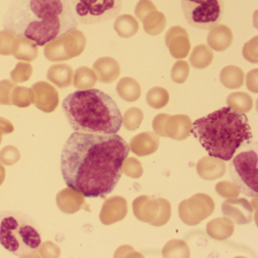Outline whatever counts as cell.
Segmentation results:
<instances>
[{"instance_id":"cell-1","label":"cell","mask_w":258,"mask_h":258,"mask_svg":"<svg viewBox=\"0 0 258 258\" xmlns=\"http://www.w3.org/2000/svg\"><path fill=\"white\" fill-rule=\"evenodd\" d=\"M129 152L117 134L74 132L61 149V176L69 188L84 197H105L118 183Z\"/></svg>"},{"instance_id":"cell-2","label":"cell","mask_w":258,"mask_h":258,"mask_svg":"<svg viewBox=\"0 0 258 258\" xmlns=\"http://www.w3.org/2000/svg\"><path fill=\"white\" fill-rule=\"evenodd\" d=\"M78 22L69 0H13L4 18V28L37 46L76 29Z\"/></svg>"},{"instance_id":"cell-3","label":"cell","mask_w":258,"mask_h":258,"mask_svg":"<svg viewBox=\"0 0 258 258\" xmlns=\"http://www.w3.org/2000/svg\"><path fill=\"white\" fill-rule=\"evenodd\" d=\"M191 133L210 156L230 161L253 138L245 114L223 107L192 123Z\"/></svg>"},{"instance_id":"cell-4","label":"cell","mask_w":258,"mask_h":258,"mask_svg":"<svg viewBox=\"0 0 258 258\" xmlns=\"http://www.w3.org/2000/svg\"><path fill=\"white\" fill-rule=\"evenodd\" d=\"M61 106L75 132L117 134L123 123L116 102L111 96L96 89L78 90L68 95Z\"/></svg>"},{"instance_id":"cell-5","label":"cell","mask_w":258,"mask_h":258,"mask_svg":"<svg viewBox=\"0 0 258 258\" xmlns=\"http://www.w3.org/2000/svg\"><path fill=\"white\" fill-rule=\"evenodd\" d=\"M42 233L32 217L22 211H0V245L19 257L35 253L42 245Z\"/></svg>"},{"instance_id":"cell-6","label":"cell","mask_w":258,"mask_h":258,"mask_svg":"<svg viewBox=\"0 0 258 258\" xmlns=\"http://www.w3.org/2000/svg\"><path fill=\"white\" fill-rule=\"evenodd\" d=\"M229 172L232 181L242 194L247 197H257L256 149L239 152L231 161Z\"/></svg>"},{"instance_id":"cell-7","label":"cell","mask_w":258,"mask_h":258,"mask_svg":"<svg viewBox=\"0 0 258 258\" xmlns=\"http://www.w3.org/2000/svg\"><path fill=\"white\" fill-rule=\"evenodd\" d=\"M185 20L194 28L211 30L223 18V0H181Z\"/></svg>"},{"instance_id":"cell-8","label":"cell","mask_w":258,"mask_h":258,"mask_svg":"<svg viewBox=\"0 0 258 258\" xmlns=\"http://www.w3.org/2000/svg\"><path fill=\"white\" fill-rule=\"evenodd\" d=\"M78 23L95 25L108 22L118 16L122 0H69Z\"/></svg>"},{"instance_id":"cell-9","label":"cell","mask_w":258,"mask_h":258,"mask_svg":"<svg viewBox=\"0 0 258 258\" xmlns=\"http://www.w3.org/2000/svg\"><path fill=\"white\" fill-rule=\"evenodd\" d=\"M85 36L75 29L45 45L44 54L51 61H66L78 56L85 49Z\"/></svg>"},{"instance_id":"cell-10","label":"cell","mask_w":258,"mask_h":258,"mask_svg":"<svg viewBox=\"0 0 258 258\" xmlns=\"http://www.w3.org/2000/svg\"><path fill=\"white\" fill-rule=\"evenodd\" d=\"M165 43L170 54L176 59L185 58L191 49L189 36L185 28L173 26L166 33Z\"/></svg>"},{"instance_id":"cell-11","label":"cell","mask_w":258,"mask_h":258,"mask_svg":"<svg viewBox=\"0 0 258 258\" xmlns=\"http://www.w3.org/2000/svg\"><path fill=\"white\" fill-rule=\"evenodd\" d=\"M93 69L101 82H114L120 76V64L111 57L98 58L93 64Z\"/></svg>"},{"instance_id":"cell-12","label":"cell","mask_w":258,"mask_h":258,"mask_svg":"<svg viewBox=\"0 0 258 258\" xmlns=\"http://www.w3.org/2000/svg\"><path fill=\"white\" fill-rule=\"evenodd\" d=\"M233 41L232 30L225 25L214 27L208 33V44L217 52L226 50Z\"/></svg>"},{"instance_id":"cell-13","label":"cell","mask_w":258,"mask_h":258,"mask_svg":"<svg viewBox=\"0 0 258 258\" xmlns=\"http://www.w3.org/2000/svg\"><path fill=\"white\" fill-rule=\"evenodd\" d=\"M12 54L17 59L31 61L38 55L37 45L27 37L21 36L15 39L12 43Z\"/></svg>"},{"instance_id":"cell-14","label":"cell","mask_w":258,"mask_h":258,"mask_svg":"<svg viewBox=\"0 0 258 258\" xmlns=\"http://www.w3.org/2000/svg\"><path fill=\"white\" fill-rule=\"evenodd\" d=\"M145 31L151 36H157L161 34L167 25V19L164 13L154 10L145 16L143 20Z\"/></svg>"},{"instance_id":"cell-15","label":"cell","mask_w":258,"mask_h":258,"mask_svg":"<svg viewBox=\"0 0 258 258\" xmlns=\"http://www.w3.org/2000/svg\"><path fill=\"white\" fill-rule=\"evenodd\" d=\"M114 28L122 38H131L137 34L140 28L138 22L131 15H122L117 18Z\"/></svg>"},{"instance_id":"cell-16","label":"cell","mask_w":258,"mask_h":258,"mask_svg":"<svg viewBox=\"0 0 258 258\" xmlns=\"http://www.w3.org/2000/svg\"><path fill=\"white\" fill-rule=\"evenodd\" d=\"M213 59L214 53L211 48L207 45L200 44L193 49L190 55L189 61L192 67L204 69L212 63Z\"/></svg>"},{"instance_id":"cell-17","label":"cell","mask_w":258,"mask_h":258,"mask_svg":"<svg viewBox=\"0 0 258 258\" xmlns=\"http://www.w3.org/2000/svg\"><path fill=\"white\" fill-rule=\"evenodd\" d=\"M244 74L238 66H228L220 72V81L228 88H238L244 82Z\"/></svg>"},{"instance_id":"cell-18","label":"cell","mask_w":258,"mask_h":258,"mask_svg":"<svg viewBox=\"0 0 258 258\" xmlns=\"http://www.w3.org/2000/svg\"><path fill=\"white\" fill-rule=\"evenodd\" d=\"M117 90L118 94L127 101L138 99L140 95V87L134 78H123L117 83Z\"/></svg>"},{"instance_id":"cell-19","label":"cell","mask_w":258,"mask_h":258,"mask_svg":"<svg viewBox=\"0 0 258 258\" xmlns=\"http://www.w3.org/2000/svg\"><path fill=\"white\" fill-rule=\"evenodd\" d=\"M72 75L73 69L69 64H57L51 66L50 69L48 70L47 78L58 85L61 81H66V84L69 85L72 81Z\"/></svg>"},{"instance_id":"cell-20","label":"cell","mask_w":258,"mask_h":258,"mask_svg":"<svg viewBox=\"0 0 258 258\" xmlns=\"http://www.w3.org/2000/svg\"><path fill=\"white\" fill-rule=\"evenodd\" d=\"M227 102L229 107L240 113L248 111L251 105L250 96L244 93H237L231 94L229 96Z\"/></svg>"},{"instance_id":"cell-21","label":"cell","mask_w":258,"mask_h":258,"mask_svg":"<svg viewBox=\"0 0 258 258\" xmlns=\"http://www.w3.org/2000/svg\"><path fill=\"white\" fill-rule=\"evenodd\" d=\"M75 81L79 83V87L83 85L82 89L90 88L96 84V77L94 72L88 67H81L75 72Z\"/></svg>"},{"instance_id":"cell-22","label":"cell","mask_w":258,"mask_h":258,"mask_svg":"<svg viewBox=\"0 0 258 258\" xmlns=\"http://www.w3.org/2000/svg\"><path fill=\"white\" fill-rule=\"evenodd\" d=\"M168 93L164 89L155 87L152 89L147 95L148 102L152 107L159 108L165 105L168 101Z\"/></svg>"},{"instance_id":"cell-23","label":"cell","mask_w":258,"mask_h":258,"mask_svg":"<svg viewBox=\"0 0 258 258\" xmlns=\"http://www.w3.org/2000/svg\"><path fill=\"white\" fill-rule=\"evenodd\" d=\"M189 75V66L185 61L179 60L173 64L171 70V78L174 82L182 84L186 81Z\"/></svg>"},{"instance_id":"cell-24","label":"cell","mask_w":258,"mask_h":258,"mask_svg":"<svg viewBox=\"0 0 258 258\" xmlns=\"http://www.w3.org/2000/svg\"><path fill=\"white\" fill-rule=\"evenodd\" d=\"M257 36L249 40L243 47L242 54L244 58L251 63L256 64L258 61Z\"/></svg>"},{"instance_id":"cell-25","label":"cell","mask_w":258,"mask_h":258,"mask_svg":"<svg viewBox=\"0 0 258 258\" xmlns=\"http://www.w3.org/2000/svg\"><path fill=\"white\" fill-rule=\"evenodd\" d=\"M16 36L8 30L0 31V55H11L12 43Z\"/></svg>"},{"instance_id":"cell-26","label":"cell","mask_w":258,"mask_h":258,"mask_svg":"<svg viewBox=\"0 0 258 258\" xmlns=\"http://www.w3.org/2000/svg\"><path fill=\"white\" fill-rule=\"evenodd\" d=\"M156 10V7L151 0H140L136 6L135 14L139 20L143 22L146 15Z\"/></svg>"},{"instance_id":"cell-27","label":"cell","mask_w":258,"mask_h":258,"mask_svg":"<svg viewBox=\"0 0 258 258\" xmlns=\"http://www.w3.org/2000/svg\"><path fill=\"white\" fill-rule=\"evenodd\" d=\"M141 120V111L138 108H131L124 116V125L127 128H136Z\"/></svg>"},{"instance_id":"cell-28","label":"cell","mask_w":258,"mask_h":258,"mask_svg":"<svg viewBox=\"0 0 258 258\" xmlns=\"http://www.w3.org/2000/svg\"><path fill=\"white\" fill-rule=\"evenodd\" d=\"M257 69L248 72L247 75V84L250 90L256 92V81H257Z\"/></svg>"}]
</instances>
